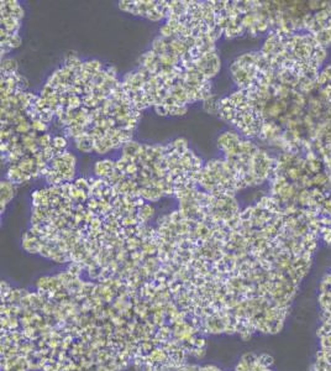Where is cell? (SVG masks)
<instances>
[{
  "label": "cell",
  "instance_id": "obj_2",
  "mask_svg": "<svg viewBox=\"0 0 331 371\" xmlns=\"http://www.w3.org/2000/svg\"><path fill=\"white\" fill-rule=\"evenodd\" d=\"M273 361L274 360H273V358L270 354H261V355L258 356V359H257V363L266 369H270L271 366L273 365Z\"/></svg>",
  "mask_w": 331,
  "mask_h": 371
},
{
  "label": "cell",
  "instance_id": "obj_1",
  "mask_svg": "<svg viewBox=\"0 0 331 371\" xmlns=\"http://www.w3.org/2000/svg\"><path fill=\"white\" fill-rule=\"evenodd\" d=\"M14 197V187L11 182H1V213L5 209L8 202Z\"/></svg>",
  "mask_w": 331,
  "mask_h": 371
}]
</instances>
